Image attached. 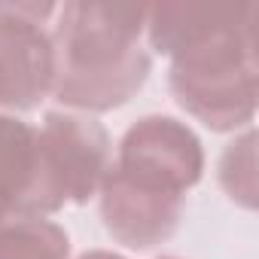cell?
Here are the masks:
<instances>
[{"mask_svg": "<svg viewBox=\"0 0 259 259\" xmlns=\"http://www.w3.org/2000/svg\"><path fill=\"white\" fill-rule=\"evenodd\" d=\"M256 4L147 7L150 46L171 58L174 101L213 132L250 128L256 116Z\"/></svg>", "mask_w": 259, "mask_h": 259, "instance_id": "obj_1", "label": "cell"}, {"mask_svg": "<svg viewBox=\"0 0 259 259\" xmlns=\"http://www.w3.org/2000/svg\"><path fill=\"white\" fill-rule=\"evenodd\" d=\"M52 95L79 113H107L128 104L150 79L153 55L144 49L147 7L73 0L55 10Z\"/></svg>", "mask_w": 259, "mask_h": 259, "instance_id": "obj_2", "label": "cell"}, {"mask_svg": "<svg viewBox=\"0 0 259 259\" xmlns=\"http://www.w3.org/2000/svg\"><path fill=\"white\" fill-rule=\"evenodd\" d=\"M110 168L138 189L186 201L204 174V147L186 122L153 113L122 135Z\"/></svg>", "mask_w": 259, "mask_h": 259, "instance_id": "obj_3", "label": "cell"}, {"mask_svg": "<svg viewBox=\"0 0 259 259\" xmlns=\"http://www.w3.org/2000/svg\"><path fill=\"white\" fill-rule=\"evenodd\" d=\"M37 138L43 180L55 213L64 204H85L95 198L113 162L107 128L92 116L52 110L43 116Z\"/></svg>", "mask_w": 259, "mask_h": 259, "instance_id": "obj_4", "label": "cell"}, {"mask_svg": "<svg viewBox=\"0 0 259 259\" xmlns=\"http://www.w3.org/2000/svg\"><path fill=\"white\" fill-rule=\"evenodd\" d=\"M55 4H0V113H28L52 95Z\"/></svg>", "mask_w": 259, "mask_h": 259, "instance_id": "obj_5", "label": "cell"}, {"mask_svg": "<svg viewBox=\"0 0 259 259\" xmlns=\"http://www.w3.org/2000/svg\"><path fill=\"white\" fill-rule=\"evenodd\" d=\"M98 207L110 238L128 250H153L165 244L183 220V198H165L138 189L113 168H107L101 180Z\"/></svg>", "mask_w": 259, "mask_h": 259, "instance_id": "obj_6", "label": "cell"}, {"mask_svg": "<svg viewBox=\"0 0 259 259\" xmlns=\"http://www.w3.org/2000/svg\"><path fill=\"white\" fill-rule=\"evenodd\" d=\"M37 128L13 113H0V223L52 217Z\"/></svg>", "mask_w": 259, "mask_h": 259, "instance_id": "obj_7", "label": "cell"}, {"mask_svg": "<svg viewBox=\"0 0 259 259\" xmlns=\"http://www.w3.org/2000/svg\"><path fill=\"white\" fill-rule=\"evenodd\" d=\"M0 259H70L67 232L43 217L0 223Z\"/></svg>", "mask_w": 259, "mask_h": 259, "instance_id": "obj_8", "label": "cell"}, {"mask_svg": "<svg viewBox=\"0 0 259 259\" xmlns=\"http://www.w3.org/2000/svg\"><path fill=\"white\" fill-rule=\"evenodd\" d=\"M220 183L232 201L253 210L256 207V132L247 128L220 156Z\"/></svg>", "mask_w": 259, "mask_h": 259, "instance_id": "obj_9", "label": "cell"}, {"mask_svg": "<svg viewBox=\"0 0 259 259\" xmlns=\"http://www.w3.org/2000/svg\"><path fill=\"white\" fill-rule=\"evenodd\" d=\"M79 259H128V256H119V253H110V250H89Z\"/></svg>", "mask_w": 259, "mask_h": 259, "instance_id": "obj_10", "label": "cell"}, {"mask_svg": "<svg viewBox=\"0 0 259 259\" xmlns=\"http://www.w3.org/2000/svg\"><path fill=\"white\" fill-rule=\"evenodd\" d=\"M159 259H180V256H159Z\"/></svg>", "mask_w": 259, "mask_h": 259, "instance_id": "obj_11", "label": "cell"}]
</instances>
